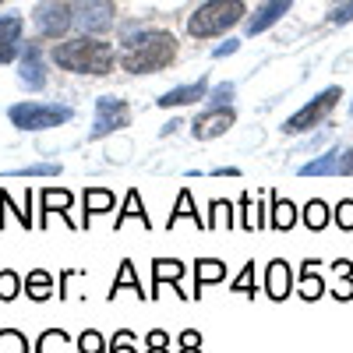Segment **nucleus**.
<instances>
[{
  "label": "nucleus",
  "instance_id": "1",
  "mask_svg": "<svg viewBox=\"0 0 353 353\" xmlns=\"http://www.w3.org/2000/svg\"><path fill=\"white\" fill-rule=\"evenodd\" d=\"M176 57V39L163 28H145L141 36H131L124 39V50H121V68L131 71V74H156L163 71L170 61Z\"/></svg>",
  "mask_w": 353,
  "mask_h": 353
},
{
  "label": "nucleus",
  "instance_id": "2",
  "mask_svg": "<svg viewBox=\"0 0 353 353\" xmlns=\"http://www.w3.org/2000/svg\"><path fill=\"white\" fill-rule=\"evenodd\" d=\"M53 64L71 71V74H96V78H103V74L113 71L117 53L103 39L78 36V39H68V43H57L53 46Z\"/></svg>",
  "mask_w": 353,
  "mask_h": 353
},
{
  "label": "nucleus",
  "instance_id": "3",
  "mask_svg": "<svg viewBox=\"0 0 353 353\" xmlns=\"http://www.w3.org/2000/svg\"><path fill=\"white\" fill-rule=\"evenodd\" d=\"M244 14H248L244 0H209V4H201L188 18V32L194 39H209V36H219L226 28H233L237 21H244Z\"/></svg>",
  "mask_w": 353,
  "mask_h": 353
},
{
  "label": "nucleus",
  "instance_id": "4",
  "mask_svg": "<svg viewBox=\"0 0 353 353\" xmlns=\"http://www.w3.org/2000/svg\"><path fill=\"white\" fill-rule=\"evenodd\" d=\"M74 117L71 106H57V103H18L8 110V121L18 131H46V128H61Z\"/></svg>",
  "mask_w": 353,
  "mask_h": 353
},
{
  "label": "nucleus",
  "instance_id": "5",
  "mask_svg": "<svg viewBox=\"0 0 353 353\" xmlns=\"http://www.w3.org/2000/svg\"><path fill=\"white\" fill-rule=\"evenodd\" d=\"M339 99H343L339 88H325L321 96H314L307 106H301L297 113L290 117V121L283 124V134H304V131L318 128V124H321V121H325V117L332 113V106H336Z\"/></svg>",
  "mask_w": 353,
  "mask_h": 353
},
{
  "label": "nucleus",
  "instance_id": "6",
  "mask_svg": "<svg viewBox=\"0 0 353 353\" xmlns=\"http://www.w3.org/2000/svg\"><path fill=\"white\" fill-rule=\"evenodd\" d=\"M131 124V106L128 99H117V96H99L96 99V121H92V131H88V138L99 141L113 131H124Z\"/></svg>",
  "mask_w": 353,
  "mask_h": 353
},
{
  "label": "nucleus",
  "instance_id": "7",
  "mask_svg": "<svg viewBox=\"0 0 353 353\" xmlns=\"http://www.w3.org/2000/svg\"><path fill=\"white\" fill-rule=\"evenodd\" d=\"M71 11H74V25L81 28V32H88V36H99V32H106V28L113 25V0H74L71 4Z\"/></svg>",
  "mask_w": 353,
  "mask_h": 353
},
{
  "label": "nucleus",
  "instance_id": "8",
  "mask_svg": "<svg viewBox=\"0 0 353 353\" xmlns=\"http://www.w3.org/2000/svg\"><path fill=\"white\" fill-rule=\"evenodd\" d=\"M36 28H39V36L46 39H57V36H64L68 28L74 25V11L68 0H43V4L36 8Z\"/></svg>",
  "mask_w": 353,
  "mask_h": 353
},
{
  "label": "nucleus",
  "instance_id": "9",
  "mask_svg": "<svg viewBox=\"0 0 353 353\" xmlns=\"http://www.w3.org/2000/svg\"><path fill=\"white\" fill-rule=\"evenodd\" d=\"M233 124H237V113H233V106H212V110H205L198 121L191 124V134L198 141H212L219 134H226Z\"/></svg>",
  "mask_w": 353,
  "mask_h": 353
},
{
  "label": "nucleus",
  "instance_id": "10",
  "mask_svg": "<svg viewBox=\"0 0 353 353\" xmlns=\"http://www.w3.org/2000/svg\"><path fill=\"white\" fill-rule=\"evenodd\" d=\"M18 78H21V85H25V88H32V92L46 88V64H43V50H39V43H28V46L21 50Z\"/></svg>",
  "mask_w": 353,
  "mask_h": 353
},
{
  "label": "nucleus",
  "instance_id": "11",
  "mask_svg": "<svg viewBox=\"0 0 353 353\" xmlns=\"http://www.w3.org/2000/svg\"><path fill=\"white\" fill-rule=\"evenodd\" d=\"M21 32H25V18L21 14H4L0 18V64H11L18 57Z\"/></svg>",
  "mask_w": 353,
  "mask_h": 353
},
{
  "label": "nucleus",
  "instance_id": "12",
  "mask_svg": "<svg viewBox=\"0 0 353 353\" xmlns=\"http://www.w3.org/2000/svg\"><path fill=\"white\" fill-rule=\"evenodd\" d=\"M290 286H293V272L283 258L269 261V269H265V293H269V301H286L290 297Z\"/></svg>",
  "mask_w": 353,
  "mask_h": 353
},
{
  "label": "nucleus",
  "instance_id": "13",
  "mask_svg": "<svg viewBox=\"0 0 353 353\" xmlns=\"http://www.w3.org/2000/svg\"><path fill=\"white\" fill-rule=\"evenodd\" d=\"M205 96H209V81L198 78V81H188V85L170 88V92L159 96L156 103H159L163 110H170V106H191V103H198V99H205Z\"/></svg>",
  "mask_w": 353,
  "mask_h": 353
},
{
  "label": "nucleus",
  "instance_id": "14",
  "mask_svg": "<svg viewBox=\"0 0 353 353\" xmlns=\"http://www.w3.org/2000/svg\"><path fill=\"white\" fill-rule=\"evenodd\" d=\"M226 279V265L219 258H198L194 261V290H191V301H201V286L209 283H223Z\"/></svg>",
  "mask_w": 353,
  "mask_h": 353
},
{
  "label": "nucleus",
  "instance_id": "15",
  "mask_svg": "<svg viewBox=\"0 0 353 353\" xmlns=\"http://www.w3.org/2000/svg\"><path fill=\"white\" fill-rule=\"evenodd\" d=\"M290 11V0H265V4L248 18V36H258V32H265L269 25H276L283 14Z\"/></svg>",
  "mask_w": 353,
  "mask_h": 353
},
{
  "label": "nucleus",
  "instance_id": "16",
  "mask_svg": "<svg viewBox=\"0 0 353 353\" xmlns=\"http://www.w3.org/2000/svg\"><path fill=\"white\" fill-rule=\"evenodd\" d=\"M39 201H43V219H39V226H46V216H50V212H57V216H64V219H68V209L74 205V194L64 191V188H61V191H57V188H46V191L39 194ZM68 226L78 230L71 219H68Z\"/></svg>",
  "mask_w": 353,
  "mask_h": 353
},
{
  "label": "nucleus",
  "instance_id": "17",
  "mask_svg": "<svg viewBox=\"0 0 353 353\" xmlns=\"http://www.w3.org/2000/svg\"><path fill=\"white\" fill-rule=\"evenodd\" d=\"M184 272H188V269H184V261H176V258H152V297L159 293V286H163L166 279L176 286Z\"/></svg>",
  "mask_w": 353,
  "mask_h": 353
},
{
  "label": "nucleus",
  "instance_id": "18",
  "mask_svg": "<svg viewBox=\"0 0 353 353\" xmlns=\"http://www.w3.org/2000/svg\"><path fill=\"white\" fill-rule=\"evenodd\" d=\"M81 205H85V230H88L92 216H103V212L113 209V191H106V188H85Z\"/></svg>",
  "mask_w": 353,
  "mask_h": 353
},
{
  "label": "nucleus",
  "instance_id": "19",
  "mask_svg": "<svg viewBox=\"0 0 353 353\" xmlns=\"http://www.w3.org/2000/svg\"><path fill=\"white\" fill-rule=\"evenodd\" d=\"M128 219H138L145 230H152V219H149V212H145V201H141V194L131 188L128 191V198H124V209H121V216L113 219V230H121Z\"/></svg>",
  "mask_w": 353,
  "mask_h": 353
},
{
  "label": "nucleus",
  "instance_id": "20",
  "mask_svg": "<svg viewBox=\"0 0 353 353\" xmlns=\"http://www.w3.org/2000/svg\"><path fill=\"white\" fill-rule=\"evenodd\" d=\"M121 290H134L138 301H149V297H145V290H141V279H138V272H134V261H131V258L121 261V272H117V279H113V286H110V301H113Z\"/></svg>",
  "mask_w": 353,
  "mask_h": 353
},
{
  "label": "nucleus",
  "instance_id": "21",
  "mask_svg": "<svg viewBox=\"0 0 353 353\" xmlns=\"http://www.w3.org/2000/svg\"><path fill=\"white\" fill-rule=\"evenodd\" d=\"M181 219H191L194 226H201V230H209V219H201L198 216V209H194V201H191V191H181L176 194V209L170 212V219H166V230H173Z\"/></svg>",
  "mask_w": 353,
  "mask_h": 353
},
{
  "label": "nucleus",
  "instance_id": "22",
  "mask_svg": "<svg viewBox=\"0 0 353 353\" xmlns=\"http://www.w3.org/2000/svg\"><path fill=\"white\" fill-rule=\"evenodd\" d=\"M25 290H28V297L32 301H50V293H53V276L46 272V269H36V272H28V279H25Z\"/></svg>",
  "mask_w": 353,
  "mask_h": 353
},
{
  "label": "nucleus",
  "instance_id": "23",
  "mask_svg": "<svg viewBox=\"0 0 353 353\" xmlns=\"http://www.w3.org/2000/svg\"><path fill=\"white\" fill-rule=\"evenodd\" d=\"M36 353H71V336L64 329H46L36 343Z\"/></svg>",
  "mask_w": 353,
  "mask_h": 353
},
{
  "label": "nucleus",
  "instance_id": "24",
  "mask_svg": "<svg viewBox=\"0 0 353 353\" xmlns=\"http://www.w3.org/2000/svg\"><path fill=\"white\" fill-rule=\"evenodd\" d=\"M314 269H318L314 261H307L304 269H301V297H304V301H318L321 293H325V283H321V276H318Z\"/></svg>",
  "mask_w": 353,
  "mask_h": 353
},
{
  "label": "nucleus",
  "instance_id": "25",
  "mask_svg": "<svg viewBox=\"0 0 353 353\" xmlns=\"http://www.w3.org/2000/svg\"><path fill=\"white\" fill-rule=\"evenodd\" d=\"M272 230H293L297 223V205L286 201V198H272Z\"/></svg>",
  "mask_w": 353,
  "mask_h": 353
},
{
  "label": "nucleus",
  "instance_id": "26",
  "mask_svg": "<svg viewBox=\"0 0 353 353\" xmlns=\"http://www.w3.org/2000/svg\"><path fill=\"white\" fill-rule=\"evenodd\" d=\"M0 209H4V212H14V216H18V223H21L25 230H32V226H36V219H32V191L25 194V209H14L11 194H8V191H0Z\"/></svg>",
  "mask_w": 353,
  "mask_h": 353
},
{
  "label": "nucleus",
  "instance_id": "27",
  "mask_svg": "<svg viewBox=\"0 0 353 353\" xmlns=\"http://www.w3.org/2000/svg\"><path fill=\"white\" fill-rule=\"evenodd\" d=\"M336 166H339V149L325 152V156L314 159V163H304L301 166V176H329V173H336Z\"/></svg>",
  "mask_w": 353,
  "mask_h": 353
},
{
  "label": "nucleus",
  "instance_id": "28",
  "mask_svg": "<svg viewBox=\"0 0 353 353\" xmlns=\"http://www.w3.org/2000/svg\"><path fill=\"white\" fill-rule=\"evenodd\" d=\"M304 223H307V230H325V226H329V205L318 201V198H311V201L304 205Z\"/></svg>",
  "mask_w": 353,
  "mask_h": 353
},
{
  "label": "nucleus",
  "instance_id": "29",
  "mask_svg": "<svg viewBox=\"0 0 353 353\" xmlns=\"http://www.w3.org/2000/svg\"><path fill=\"white\" fill-rule=\"evenodd\" d=\"M230 290H233V293H241V297H254V290H258V283H254V261L244 265L241 276L230 283Z\"/></svg>",
  "mask_w": 353,
  "mask_h": 353
},
{
  "label": "nucleus",
  "instance_id": "30",
  "mask_svg": "<svg viewBox=\"0 0 353 353\" xmlns=\"http://www.w3.org/2000/svg\"><path fill=\"white\" fill-rule=\"evenodd\" d=\"M0 353H28V339L18 329H0Z\"/></svg>",
  "mask_w": 353,
  "mask_h": 353
},
{
  "label": "nucleus",
  "instance_id": "31",
  "mask_svg": "<svg viewBox=\"0 0 353 353\" xmlns=\"http://www.w3.org/2000/svg\"><path fill=\"white\" fill-rule=\"evenodd\" d=\"M209 212H212V219H209V230H216V226H219V219H226V230L233 226V216H230V212H233V205H230V201H223V198H212V201H209Z\"/></svg>",
  "mask_w": 353,
  "mask_h": 353
},
{
  "label": "nucleus",
  "instance_id": "32",
  "mask_svg": "<svg viewBox=\"0 0 353 353\" xmlns=\"http://www.w3.org/2000/svg\"><path fill=\"white\" fill-rule=\"evenodd\" d=\"M78 353H106V339L96 329H85L78 336Z\"/></svg>",
  "mask_w": 353,
  "mask_h": 353
},
{
  "label": "nucleus",
  "instance_id": "33",
  "mask_svg": "<svg viewBox=\"0 0 353 353\" xmlns=\"http://www.w3.org/2000/svg\"><path fill=\"white\" fill-rule=\"evenodd\" d=\"M138 336L131 329H117L113 332V343H110V353H138Z\"/></svg>",
  "mask_w": 353,
  "mask_h": 353
},
{
  "label": "nucleus",
  "instance_id": "34",
  "mask_svg": "<svg viewBox=\"0 0 353 353\" xmlns=\"http://www.w3.org/2000/svg\"><path fill=\"white\" fill-rule=\"evenodd\" d=\"M18 290H21L18 272H11V269H0V301H14V297H18Z\"/></svg>",
  "mask_w": 353,
  "mask_h": 353
},
{
  "label": "nucleus",
  "instance_id": "35",
  "mask_svg": "<svg viewBox=\"0 0 353 353\" xmlns=\"http://www.w3.org/2000/svg\"><path fill=\"white\" fill-rule=\"evenodd\" d=\"M57 173H61V163H32V166L11 170V176H57Z\"/></svg>",
  "mask_w": 353,
  "mask_h": 353
},
{
  "label": "nucleus",
  "instance_id": "36",
  "mask_svg": "<svg viewBox=\"0 0 353 353\" xmlns=\"http://www.w3.org/2000/svg\"><path fill=\"white\" fill-rule=\"evenodd\" d=\"M233 92H237V85L233 81H223V85H216V88H209V99L212 106H230V99H233Z\"/></svg>",
  "mask_w": 353,
  "mask_h": 353
},
{
  "label": "nucleus",
  "instance_id": "37",
  "mask_svg": "<svg viewBox=\"0 0 353 353\" xmlns=\"http://www.w3.org/2000/svg\"><path fill=\"white\" fill-rule=\"evenodd\" d=\"M145 353H170V332L166 329H152L149 336H145Z\"/></svg>",
  "mask_w": 353,
  "mask_h": 353
},
{
  "label": "nucleus",
  "instance_id": "38",
  "mask_svg": "<svg viewBox=\"0 0 353 353\" xmlns=\"http://www.w3.org/2000/svg\"><path fill=\"white\" fill-rule=\"evenodd\" d=\"M336 223L343 230H353V198H346V201L336 205Z\"/></svg>",
  "mask_w": 353,
  "mask_h": 353
},
{
  "label": "nucleus",
  "instance_id": "39",
  "mask_svg": "<svg viewBox=\"0 0 353 353\" xmlns=\"http://www.w3.org/2000/svg\"><path fill=\"white\" fill-rule=\"evenodd\" d=\"M336 173L353 176V149H343V152H339V166H336Z\"/></svg>",
  "mask_w": 353,
  "mask_h": 353
},
{
  "label": "nucleus",
  "instance_id": "40",
  "mask_svg": "<svg viewBox=\"0 0 353 353\" xmlns=\"http://www.w3.org/2000/svg\"><path fill=\"white\" fill-rule=\"evenodd\" d=\"M353 297V283H350V276H343V283L336 286V301H350Z\"/></svg>",
  "mask_w": 353,
  "mask_h": 353
},
{
  "label": "nucleus",
  "instance_id": "41",
  "mask_svg": "<svg viewBox=\"0 0 353 353\" xmlns=\"http://www.w3.org/2000/svg\"><path fill=\"white\" fill-rule=\"evenodd\" d=\"M176 343H181V346H191V343H201V332H198V329H184V332H181V339H176Z\"/></svg>",
  "mask_w": 353,
  "mask_h": 353
},
{
  "label": "nucleus",
  "instance_id": "42",
  "mask_svg": "<svg viewBox=\"0 0 353 353\" xmlns=\"http://www.w3.org/2000/svg\"><path fill=\"white\" fill-rule=\"evenodd\" d=\"M237 46H241L237 39H226L223 46H216V53H212V57H226V53H237Z\"/></svg>",
  "mask_w": 353,
  "mask_h": 353
},
{
  "label": "nucleus",
  "instance_id": "43",
  "mask_svg": "<svg viewBox=\"0 0 353 353\" xmlns=\"http://www.w3.org/2000/svg\"><path fill=\"white\" fill-rule=\"evenodd\" d=\"M212 176H241V170H233V166H219V170H212Z\"/></svg>",
  "mask_w": 353,
  "mask_h": 353
},
{
  "label": "nucleus",
  "instance_id": "44",
  "mask_svg": "<svg viewBox=\"0 0 353 353\" xmlns=\"http://www.w3.org/2000/svg\"><path fill=\"white\" fill-rule=\"evenodd\" d=\"M176 353H201V343H191V346H181Z\"/></svg>",
  "mask_w": 353,
  "mask_h": 353
},
{
  "label": "nucleus",
  "instance_id": "45",
  "mask_svg": "<svg viewBox=\"0 0 353 353\" xmlns=\"http://www.w3.org/2000/svg\"><path fill=\"white\" fill-rule=\"evenodd\" d=\"M350 113H353V106H350Z\"/></svg>",
  "mask_w": 353,
  "mask_h": 353
}]
</instances>
